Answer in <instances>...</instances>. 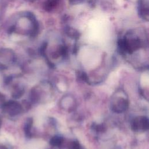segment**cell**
<instances>
[{
  "instance_id": "obj_1",
  "label": "cell",
  "mask_w": 149,
  "mask_h": 149,
  "mask_svg": "<svg viewBox=\"0 0 149 149\" xmlns=\"http://www.w3.org/2000/svg\"><path fill=\"white\" fill-rule=\"evenodd\" d=\"M37 29V23L33 15L27 13L19 16L10 26L9 31L20 36H33Z\"/></svg>"
},
{
  "instance_id": "obj_2",
  "label": "cell",
  "mask_w": 149,
  "mask_h": 149,
  "mask_svg": "<svg viewBox=\"0 0 149 149\" xmlns=\"http://www.w3.org/2000/svg\"><path fill=\"white\" fill-rule=\"evenodd\" d=\"M142 33L139 35L136 30H130L127 33L123 39L120 41V48L124 52L132 54L143 47L144 39Z\"/></svg>"
},
{
  "instance_id": "obj_3",
  "label": "cell",
  "mask_w": 149,
  "mask_h": 149,
  "mask_svg": "<svg viewBox=\"0 0 149 149\" xmlns=\"http://www.w3.org/2000/svg\"><path fill=\"white\" fill-rule=\"evenodd\" d=\"M111 106L112 110L115 112H123L128 107V101L123 96H115L112 98Z\"/></svg>"
},
{
  "instance_id": "obj_4",
  "label": "cell",
  "mask_w": 149,
  "mask_h": 149,
  "mask_svg": "<svg viewBox=\"0 0 149 149\" xmlns=\"http://www.w3.org/2000/svg\"><path fill=\"white\" fill-rule=\"evenodd\" d=\"M132 129L136 132H144L148 129V120L146 116H137L132 124Z\"/></svg>"
},
{
  "instance_id": "obj_5",
  "label": "cell",
  "mask_w": 149,
  "mask_h": 149,
  "mask_svg": "<svg viewBox=\"0 0 149 149\" xmlns=\"http://www.w3.org/2000/svg\"><path fill=\"white\" fill-rule=\"evenodd\" d=\"M148 0H140L139 13L144 19H148Z\"/></svg>"
},
{
  "instance_id": "obj_6",
  "label": "cell",
  "mask_w": 149,
  "mask_h": 149,
  "mask_svg": "<svg viewBox=\"0 0 149 149\" xmlns=\"http://www.w3.org/2000/svg\"><path fill=\"white\" fill-rule=\"evenodd\" d=\"M75 101L74 98L69 95L63 97L61 100V105L64 109H72L74 108Z\"/></svg>"
}]
</instances>
